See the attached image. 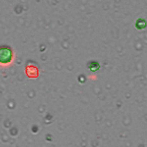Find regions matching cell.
I'll return each mask as SVG.
<instances>
[{
  "mask_svg": "<svg viewBox=\"0 0 147 147\" xmlns=\"http://www.w3.org/2000/svg\"><path fill=\"white\" fill-rule=\"evenodd\" d=\"M15 59V52L12 48L7 45L0 46V67H10Z\"/></svg>",
  "mask_w": 147,
  "mask_h": 147,
  "instance_id": "cell-1",
  "label": "cell"
}]
</instances>
